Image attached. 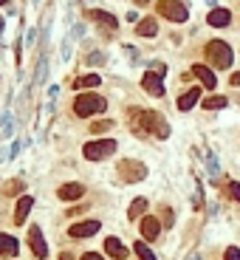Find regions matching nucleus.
<instances>
[{
	"label": "nucleus",
	"instance_id": "ddd939ff",
	"mask_svg": "<svg viewBox=\"0 0 240 260\" xmlns=\"http://www.w3.org/2000/svg\"><path fill=\"white\" fill-rule=\"evenodd\" d=\"M57 195H60L62 201H77L85 195V187H82V184H65V187L57 190Z\"/></svg>",
	"mask_w": 240,
	"mask_h": 260
},
{
	"label": "nucleus",
	"instance_id": "bb28decb",
	"mask_svg": "<svg viewBox=\"0 0 240 260\" xmlns=\"http://www.w3.org/2000/svg\"><path fill=\"white\" fill-rule=\"evenodd\" d=\"M88 62H91V65H102L105 57H102V54H91V60H88Z\"/></svg>",
	"mask_w": 240,
	"mask_h": 260
},
{
	"label": "nucleus",
	"instance_id": "cd10ccee",
	"mask_svg": "<svg viewBox=\"0 0 240 260\" xmlns=\"http://www.w3.org/2000/svg\"><path fill=\"white\" fill-rule=\"evenodd\" d=\"M20 190H23V184L20 181H11L9 187H6V192H20Z\"/></svg>",
	"mask_w": 240,
	"mask_h": 260
},
{
	"label": "nucleus",
	"instance_id": "39448f33",
	"mask_svg": "<svg viewBox=\"0 0 240 260\" xmlns=\"http://www.w3.org/2000/svg\"><path fill=\"white\" fill-rule=\"evenodd\" d=\"M158 14H164V17L172 20V23H184V20L189 17L187 6H184L181 0H158Z\"/></svg>",
	"mask_w": 240,
	"mask_h": 260
},
{
	"label": "nucleus",
	"instance_id": "72a5a7b5",
	"mask_svg": "<svg viewBox=\"0 0 240 260\" xmlns=\"http://www.w3.org/2000/svg\"><path fill=\"white\" fill-rule=\"evenodd\" d=\"M34 3H37V0H34Z\"/></svg>",
	"mask_w": 240,
	"mask_h": 260
},
{
	"label": "nucleus",
	"instance_id": "a211bd4d",
	"mask_svg": "<svg viewBox=\"0 0 240 260\" xmlns=\"http://www.w3.org/2000/svg\"><path fill=\"white\" fill-rule=\"evenodd\" d=\"M198 99H201V91H198V88L187 91V94H184V96L178 99V111H192V105H195Z\"/></svg>",
	"mask_w": 240,
	"mask_h": 260
},
{
	"label": "nucleus",
	"instance_id": "2eb2a0df",
	"mask_svg": "<svg viewBox=\"0 0 240 260\" xmlns=\"http://www.w3.org/2000/svg\"><path fill=\"white\" fill-rule=\"evenodd\" d=\"M17 241H14V238H11V235H3L0 232V255H3V258H14V255H17Z\"/></svg>",
	"mask_w": 240,
	"mask_h": 260
},
{
	"label": "nucleus",
	"instance_id": "473e14b6",
	"mask_svg": "<svg viewBox=\"0 0 240 260\" xmlns=\"http://www.w3.org/2000/svg\"><path fill=\"white\" fill-rule=\"evenodd\" d=\"M6 3H9V0H0V6H6Z\"/></svg>",
	"mask_w": 240,
	"mask_h": 260
},
{
	"label": "nucleus",
	"instance_id": "2f4dec72",
	"mask_svg": "<svg viewBox=\"0 0 240 260\" xmlns=\"http://www.w3.org/2000/svg\"><path fill=\"white\" fill-rule=\"evenodd\" d=\"M60 260H74V258H71L68 252H65V255H62V258H60Z\"/></svg>",
	"mask_w": 240,
	"mask_h": 260
},
{
	"label": "nucleus",
	"instance_id": "7ed1b4c3",
	"mask_svg": "<svg viewBox=\"0 0 240 260\" xmlns=\"http://www.w3.org/2000/svg\"><path fill=\"white\" fill-rule=\"evenodd\" d=\"M206 57L212 60V65L215 68H229L232 65V48L223 40H212V43H206Z\"/></svg>",
	"mask_w": 240,
	"mask_h": 260
},
{
	"label": "nucleus",
	"instance_id": "c756f323",
	"mask_svg": "<svg viewBox=\"0 0 240 260\" xmlns=\"http://www.w3.org/2000/svg\"><path fill=\"white\" fill-rule=\"evenodd\" d=\"M229 82H232L235 88H240V71H238V74H232V79H229Z\"/></svg>",
	"mask_w": 240,
	"mask_h": 260
},
{
	"label": "nucleus",
	"instance_id": "9d476101",
	"mask_svg": "<svg viewBox=\"0 0 240 260\" xmlns=\"http://www.w3.org/2000/svg\"><path fill=\"white\" fill-rule=\"evenodd\" d=\"M105 252H108L113 260H124V258H127V246H124L119 238H108V241H105Z\"/></svg>",
	"mask_w": 240,
	"mask_h": 260
},
{
	"label": "nucleus",
	"instance_id": "a878e982",
	"mask_svg": "<svg viewBox=\"0 0 240 260\" xmlns=\"http://www.w3.org/2000/svg\"><path fill=\"white\" fill-rule=\"evenodd\" d=\"M223 260H240V249H238V246H229L226 255H223Z\"/></svg>",
	"mask_w": 240,
	"mask_h": 260
},
{
	"label": "nucleus",
	"instance_id": "7c9ffc66",
	"mask_svg": "<svg viewBox=\"0 0 240 260\" xmlns=\"http://www.w3.org/2000/svg\"><path fill=\"white\" fill-rule=\"evenodd\" d=\"M3 26H6V20L0 17V37H3Z\"/></svg>",
	"mask_w": 240,
	"mask_h": 260
},
{
	"label": "nucleus",
	"instance_id": "1a4fd4ad",
	"mask_svg": "<svg viewBox=\"0 0 240 260\" xmlns=\"http://www.w3.org/2000/svg\"><path fill=\"white\" fill-rule=\"evenodd\" d=\"M96 232H99V221H82V224H74L68 229L71 238H91Z\"/></svg>",
	"mask_w": 240,
	"mask_h": 260
},
{
	"label": "nucleus",
	"instance_id": "f03ea898",
	"mask_svg": "<svg viewBox=\"0 0 240 260\" xmlns=\"http://www.w3.org/2000/svg\"><path fill=\"white\" fill-rule=\"evenodd\" d=\"M105 108H108V102H105L102 96H96V94H79V96H77V102H74V113H77V116L102 113Z\"/></svg>",
	"mask_w": 240,
	"mask_h": 260
},
{
	"label": "nucleus",
	"instance_id": "6e6552de",
	"mask_svg": "<svg viewBox=\"0 0 240 260\" xmlns=\"http://www.w3.org/2000/svg\"><path fill=\"white\" fill-rule=\"evenodd\" d=\"M141 88H144L150 96H164V85H161V74H155V71H147L144 77H141Z\"/></svg>",
	"mask_w": 240,
	"mask_h": 260
},
{
	"label": "nucleus",
	"instance_id": "f8f14e48",
	"mask_svg": "<svg viewBox=\"0 0 240 260\" xmlns=\"http://www.w3.org/2000/svg\"><path fill=\"white\" fill-rule=\"evenodd\" d=\"M206 23L215 26V28H226L232 23V14L226 9H212V11H209V17H206Z\"/></svg>",
	"mask_w": 240,
	"mask_h": 260
},
{
	"label": "nucleus",
	"instance_id": "9b49d317",
	"mask_svg": "<svg viewBox=\"0 0 240 260\" xmlns=\"http://www.w3.org/2000/svg\"><path fill=\"white\" fill-rule=\"evenodd\" d=\"M31 207H34V198H31V195H23V198L17 201V209H14V224H26Z\"/></svg>",
	"mask_w": 240,
	"mask_h": 260
},
{
	"label": "nucleus",
	"instance_id": "5701e85b",
	"mask_svg": "<svg viewBox=\"0 0 240 260\" xmlns=\"http://www.w3.org/2000/svg\"><path fill=\"white\" fill-rule=\"evenodd\" d=\"M136 255H138V260H155V255L147 249V243H141V241L136 243Z\"/></svg>",
	"mask_w": 240,
	"mask_h": 260
},
{
	"label": "nucleus",
	"instance_id": "c85d7f7f",
	"mask_svg": "<svg viewBox=\"0 0 240 260\" xmlns=\"http://www.w3.org/2000/svg\"><path fill=\"white\" fill-rule=\"evenodd\" d=\"M82 260H105L102 255H96V252H88V255H82Z\"/></svg>",
	"mask_w": 240,
	"mask_h": 260
},
{
	"label": "nucleus",
	"instance_id": "aec40b11",
	"mask_svg": "<svg viewBox=\"0 0 240 260\" xmlns=\"http://www.w3.org/2000/svg\"><path fill=\"white\" fill-rule=\"evenodd\" d=\"M91 17H94L96 23L108 26V28H116V26H119V20L113 17V14H108V11H91Z\"/></svg>",
	"mask_w": 240,
	"mask_h": 260
},
{
	"label": "nucleus",
	"instance_id": "0eeeda50",
	"mask_svg": "<svg viewBox=\"0 0 240 260\" xmlns=\"http://www.w3.org/2000/svg\"><path fill=\"white\" fill-rule=\"evenodd\" d=\"M28 246H31V252H34L40 260L48 258V246H45V241H43V232H40V226H31V229H28Z\"/></svg>",
	"mask_w": 240,
	"mask_h": 260
},
{
	"label": "nucleus",
	"instance_id": "4be33fe9",
	"mask_svg": "<svg viewBox=\"0 0 240 260\" xmlns=\"http://www.w3.org/2000/svg\"><path fill=\"white\" fill-rule=\"evenodd\" d=\"M226 96H209V99H206L204 102V108H209V111H221V108H226Z\"/></svg>",
	"mask_w": 240,
	"mask_h": 260
},
{
	"label": "nucleus",
	"instance_id": "423d86ee",
	"mask_svg": "<svg viewBox=\"0 0 240 260\" xmlns=\"http://www.w3.org/2000/svg\"><path fill=\"white\" fill-rule=\"evenodd\" d=\"M119 175L124 178L127 184H136L141 181V178H147V167L141 164V161H133V158H124L119 164Z\"/></svg>",
	"mask_w": 240,
	"mask_h": 260
},
{
	"label": "nucleus",
	"instance_id": "20e7f679",
	"mask_svg": "<svg viewBox=\"0 0 240 260\" xmlns=\"http://www.w3.org/2000/svg\"><path fill=\"white\" fill-rule=\"evenodd\" d=\"M88 161H102V158L113 156L116 153V141L113 139H102V141H88L85 147H82Z\"/></svg>",
	"mask_w": 240,
	"mask_h": 260
},
{
	"label": "nucleus",
	"instance_id": "f3484780",
	"mask_svg": "<svg viewBox=\"0 0 240 260\" xmlns=\"http://www.w3.org/2000/svg\"><path fill=\"white\" fill-rule=\"evenodd\" d=\"M136 34H138V37H155V34H158V23H155L153 17L141 20V23L136 26Z\"/></svg>",
	"mask_w": 240,
	"mask_h": 260
},
{
	"label": "nucleus",
	"instance_id": "412c9836",
	"mask_svg": "<svg viewBox=\"0 0 240 260\" xmlns=\"http://www.w3.org/2000/svg\"><path fill=\"white\" fill-rule=\"evenodd\" d=\"M144 209H147V198H136L133 204H130L127 215L130 218H141V215H144Z\"/></svg>",
	"mask_w": 240,
	"mask_h": 260
},
{
	"label": "nucleus",
	"instance_id": "dca6fc26",
	"mask_svg": "<svg viewBox=\"0 0 240 260\" xmlns=\"http://www.w3.org/2000/svg\"><path fill=\"white\" fill-rule=\"evenodd\" d=\"M158 229H161V224H158L155 218H144V221H141V235H144L147 241H155V238H158Z\"/></svg>",
	"mask_w": 240,
	"mask_h": 260
},
{
	"label": "nucleus",
	"instance_id": "f257e3e1",
	"mask_svg": "<svg viewBox=\"0 0 240 260\" xmlns=\"http://www.w3.org/2000/svg\"><path fill=\"white\" fill-rule=\"evenodd\" d=\"M133 116H136V125H133V128H136L138 133H153L155 130L158 139H167V136H170V128L164 125L161 116L155 111H141V113H133Z\"/></svg>",
	"mask_w": 240,
	"mask_h": 260
},
{
	"label": "nucleus",
	"instance_id": "6ab92c4d",
	"mask_svg": "<svg viewBox=\"0 0 240 260\" xmlns=\"http://www.w3.org/2000/svg\"><path fill=\"white\" fill-rule=\"evenodd\" d=\"M99 82H102V79L96 77V74H88V77H79L77 82H74V88H77V91H88V88H96Z\"/></svg>",
	"mask_w": 240,
	"mask_h": 260
},
{
	"label": "nucleus",
	"instance_id": "b1692460",
	"mask_svg": "<svg viewBox=\"0 0 240 260\" xmlns=\"http://www.w3.org/2000/svg\"><path fill=\"white\" fill-rule=\"evenodd\" d=\"M113 128V122H94V125H91V130H94V133H105V130H111Z\"/></svg>",
	"mask_w": 240,
	"mask_h": 260
},
{
	"label": "nucleus",
	"instance_id": "4468645a",
	"mask_svg": "<svg viewBox=\"0 0 240 260\" xmlns=\"http://www.w3.org/2000/svg\"><path fill=\"white\" fill-rule=\"evenodd\" d=\"M192 74H195V77L201 79V85H206V88H215V85H218L215 71H209L206 65H192Z\"/></svg>",
	"mask_w": 240,
	"mask_h": 260
},
{
	"label": "nucleus",
	"instance_id": "393cba45",
	"mask_svg": "<svg viewBox=\"0 0 240 260\" xmlns=\"http://www.w3.org/2000/svg\"><path fill=\"white\" fill-rule=\"evenodd\" d=\"M226 192H229V198H232V201H240V184L232 181L229 187H226Z\"/></svg>",
	"mask_w": 240,
	"mask_h": 260
}]
</instances>
